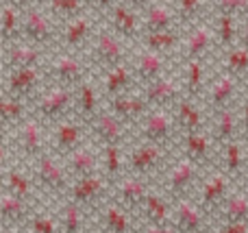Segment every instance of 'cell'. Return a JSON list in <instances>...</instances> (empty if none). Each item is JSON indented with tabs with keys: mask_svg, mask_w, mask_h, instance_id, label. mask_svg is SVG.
Instances as JSON below:
<instances>
[{
	"mask_svg": "<svg viewBox=\"0 0 248 233\" xmlns=\"http://www.w3.org/2000/svg\"><path fill=\"white\" fill-rule=\"evenodd\" d=\"M207 172H209V170H202V168H198L196 164H192V161L179 157V159H174V164L166 170V174L159 179V181H161V194L166 196L172 205L181 203V201H194L198 187L205 181Z\"/></svg>",
	"mask_w": 248,
	"mask_h": 233,
	"instance_id": "obj_1",
	"label": "cell"
},
{
	"mask_svg": "<svg viewBox=\"0 0 248 233\" xmlns=\"http://www.w3.org/2000/svg\"><path fill=\"white\" fill-rule=\"evenodd\" d=\"M133 52L126 48V42H122L111 29H98L96 37L92 39L85 57L92 72L100 74V78L107 72L116 70L118 65H124L131 61Z\"/></svg>",
	"mask_w": 248,
	"mask_h": 233,
	"instance_id": "obj_2",
	"label": "cell"
},
{
	"mask_svg": "<svg viewBox=\"0 0 248 233\" xmlns=\"http://www.w3.org/2000/svg\"><path fill=\"white\" fill-rule=\"evenodd\" d=\"M172 164H174V151L135 142L126 155V177H135L141 181H153L155 177L161 179Z\"/></svg>",
	"mask_w": 248,
	"mask_h": 233,
	"instance_id": "obj_3",
	"label": "cell"
},
{
	"mask_svg": "<svg viewBox=\"0 0 248 233\" xmlns=\"http://www.w3.org/2000/svg\"><path fill=\"white\" fill-rule=\"evenodd\" d=\"M92 72L85 55H74V52H61L55 50V55L48 57L44 65V77H46V87H65V90H77L83 85L87 74Z\"/></svg>",
	"mask_w": 248,
	"mask_h": 233,
	"instance_id": "obj_4",
	"label": "cell"
},
{
	"mask_svg": "<svg viewBox=\"0 0 248 233\" xmlns=\"http://www.w3.org/2000/svg\"><path fill=\"white\" fill-rule=\"evenodd\" d=\"M31 172H33V181L37 192H42L48 199L61 201V203L68 199L70 187H72V179H70L63 161L57 159L50 151L35 161Z\"/></svg>",
	"mask_w": 248,
	"mask_h": 233,
	"instance_id": "obj_5",
	"label": "cell"
},
{
	"mask_svg": "<svg viewBox=\"0 0 248 233\" xmlns=\"http://www.w3.org/2000/svg\"><path fill=\"white\" fill-rule=\"evenodd\" d=\"M59 26L52 22L42 2H22V42L50 50L57 44Z\"/></svg>",
	"mask_w": 248,
	"mask_h": 233,
	"instance_id": "obj_6",
	"label": "cell"
},
{
	"mask_svg": "<svg viewBox=\"0 0 248 233\" xmlns=\"http://www.w3.org/2000/svg\"><path fill=\"white\" fill-rule=\"evenodd\" d=\"M100 13H107L105 24L126 44H140L141 39V11L140 2H98Z\"/></svg>",
	"mask_w": 248,
	"mask_h": 233,
	"instance_id": "obj_7",
	"label": "cell"
},
{
	"mask_svg": "<svg viewBox=\"0 0 248 233\" xmlns=\"http://www.w3.org/2000/svg\"><path fill=\"white\" fill-rule=\"evenodd\" d=\"M98 26H103L100 9H94V11L87 13V16L77 17V20L59 26L57 50L74 52V55H85L90 44H92V39H94L96 33H98Z\"/></svg>",
	"mask_w": 248,
	"mask_h": 233,
	"instance_id": "obj_8",
	"label": "cell"
},
{
	"mask_svg": "<svg viewBox=\"0 0 248 233\" xmlns=\"http://www.w3.org/2000/svg\"><path fill=\"white\" fill-rule=\"evenodd\" d=\"M2 144H7L9 148H13L16 159H17V155H20V159L24 161V164H31V166H33L42 155L48 153L44 124L33 116H31L20 129L13 131V133L2 135Z\"/></svg>",
	"mask_w": 248,
	"mask_h": 233,
	"instance_id": "obj_9",
	"label": "cell"
},
{
	"mask_svg": "<svg viewBox=\"0 0 248 233\" xmlns=\"http://www.w3.org/2000/svg\"><path fill=\"white\" fill-rule=\"evenodd\" d=\"M33 118L44 126H57L59 122L72 118L74 113V90L65 87H46L33 103Z\"/></svg>",
	"mask_w": 248,
	"mask_h": 233,
	"instance_id": "obj_10",
	"label": "cell"
},
{
	"mask_svg": "<svg viewBox=\"0 0 248 233\" xmlns=\"http://www.w3.org/2000/svg\"><path fill=\"white\" fill-rule=\"evenodd\" d=\"M233 192H235V183H233L227 174L220 172V170H214L211 174L207 172L205 181H202V186L198 187V192H196L194 203L198 205V209H201L209 220H216L220 209L227 205V201L231 199Z\"/></svg>",
	"mask_w": 248,
	"mask_h": 233,
	"instance_id": "obj_11",
	"label": "cell"
},
{
	"mask_svg": "<svg viewBox=\"0 0 248 233\" xmlns=\"http://www.w3.org/2000/svg\"><path fill=\"white\" fill-rule=\"evenodd\" d=\"M137 140L168 148V151L179 148L181 133L174 120V111H150L137 129Z\"/></svg>",
	"mask_w": 248,
	"mask_h": 233,
	"instance_id": "obj_12",
	"label": "cell"
},
{
	"mask_svg": "<svg viewBox=\"0 0 248 233\" xmlns=\"http://www.w3.org/2000/svg\"><path fill=\"white\" fill-rule=\"evenodd\" d=\"M244 90L246 83L218 72L211 78L209 90H207L205 100H202V107L209 111L211 118L227 111V109H237L240 103L244 100Z\"/></svg>",
	"mask_w": 248,
	"mask_h": 233,
	"instance_id": "obj_13",
	"label": "cell"
},
{
	"mask_svg": "<svg viewBox=\"0 0 248 233\" xmlns=\"http://www.w3.org/2000/svg\"><path fill=\"white\" fill-rule=\"evenodd\" d=\"M4 78V92L2 94L11 96V98L24 100V103L33 105L37 96L46 90V77H44V68H26L16 70V72L2 74Z\"/></svg>",
	"mask_w": 248,
	"mask_h": 233,
	"instance_id": "obj_14",
	"label": "cell"
},
{
	"mask_svg": "<svg viewBox=\"0 0 248 233\" xmlns=\"http://www.w3.org/2000/svg\"><path fill=\"white\" fill-rule=\"evenodd\" d=\"M216 55V33L214 22H201L192 29L183 31V44L179 50V59L183 61H207Z\"/></svg>",
	"mask_w": 248,
	"mask_h": 233,
	"instance_id": "obj_15",
	"label": "cell"
},
{
	"mask_svg": "<svg viewBox=\"0 0 248 233\" xmlns=\"http://www.w3.org/2000/svg\"><path fill=\"white\" fill-rule=\"evenodd\" d=\"M109 199H111V186L105 181L103 174H96V177L74 181L65 201L78 205V207H83L85 212H90L94 216Z\"/></svg>",
	"mask_w": 248,
	"mask_h": 233,
	"instance_id": "obj_16",
	"label": "cell"
},
{
	"mask_svg": "<svg viewBox=\"0 0 248 233\" xmlns=\"http://www.w3.org/2000/svg\"><path fill=\"white\" fill-rule=\"evenodd\" d=\"M144 96L146 105L150 111H174V107L185 98L183 85H181V74H168V77L159 78L157 83L144 87L140 92Z\"/></svg>",
	"mask_w": 248,
	"mask_h": 233,
	"instance_id": "obj_17",
	"label": "cell"
},
{
	"mask_svg": "<svg viewBox=\"0 0 248 233\" xmlns=\"http://www.w3.org/2000/svg\"><path fill=\"white\" fill-rule=\"evenodd\" d=\"M87 131H90L92 138H94V144L100 148H109V146L124 148L133 135V131L128 129L126 124H122L107 107L96 116V120L87 126Z\"/></svg>",
	"mask_w": 248,
	"mask_h": 233,
	"instance_id": "obj_18",
	"label": "cell"
},
{
	"mask_svg": "<svg viewBox=\"0 0 248 233\" xmlns=\"http://www.w3.org/2000/svg\"><path fill=\"white\" fill-rule=\"evenodd\" d=\"M218 146L214 144L211 135L207 131L201 133H192V135H183L179 140V157L196 164L202 170H216L218 164Z\"/></svg>",
	"mask_w": 248,
	"mask_h": 233,
	"instance_id": "obj_19",
	"label": "cell"
},
{
	"mask_svg": "<svg viewBox=\"0 0 248 233\" xmlns=\"http://www.w3.org/2000/svg\"><path fill=\"white\" fill-rule=\"evenodd\" d=\"M131 68L140 90H144V87L157 83L159 78L168 77V57L146 50V48H135L131 55Z\"/></svg>",
	"mask_w": 248,
	"mask_h": 233,
	"instance_id": "obj_20",
	"label": "cell"
},
{
	"mask_svg": "<svg viewBox=\"0 0 248 233\" xmlns=\"http://www.w3.org/2000/svg\"><path fill=\"white\" fill-rule=\"evenodd\" d=\"M50 55H52L50 50L31 46L26 42H17L13 46L2 48V74L26 68H44Z\"/></svg>",
	"mask_w": 248,
	"mask_h": 233,
	"instance_id": "obj_21",
	"label": "cell"
},
{
	"mask_svg": "<svg viewBox=\"0 0 248 233\" xmlns=\"http://www.w3.org/2000/svg\"><path fill=\"white\" fill-rule=\"evenodd\" d=\"M150 192L153 190H150L148 181H141V179H135V177H126V179H122L118 186L111 187V201L120 209H124L126 214H131V216L135 218L137 214H141L144 203Z\"/></svg>",
	"mask_w": 248,
	"mask_h": 233,
	"instance_id": "obj_22",
	"label": "cell"
},
{
	"mask_svg": "<svg viewBox=\"0 0 248 233\" xmlns=\"http://www.w3.org/2000/svg\"><path fill=\"white\" fill-rule=\"evenodd\" d=\"M140 11H141V35L181 31L172 2H161V0L140 2Z\"/></svg>",
	"mask_w": 248,
	"mask_h": 233,
	"instance_id": "obj_23",
	"label": "cell"
},
{
	"mask_svg": "<svg viewBox=\"0 0 248 233\" xmlns=\"http://www.w3.org/2000/svg\"><path fill=\"white\" fill-rule=\"evenodd\" d=\"M87 126H83L78 120L74 118H68V120L59 122L57 126H52L50 131V153L57 157V159L63 161L65 157H70L77 148H81L85 144L83 140V131Z\"/></svg>",
	"mask_w": 248,
	"mask_h": 233,
	"instance_id": "obj_24",
	"label": "cell"
},
{
	"mask_svg": "<svg viewBox=\"0 0 248 233\" xmlns=\"http://www.w3.org/2000/svg\"><path fill=\"white\" fill-rule=\"evenodd\" d=\"M105 107H107L109 111L122 122V124H126L133 133L140 129V124L150 113V107L146 105L144 96L135 94V92H133V94H124V96H118V98L107 100Z\"/></svg>",
	"mask_w": 248,
	"mask_h": 233,
	"instance_id": "obj_25",
	"label": "cell"
},
{
	"mask_svg": "<svg viewBox=\"0 0 248 233\" xmlns=\"http://www.w3.org/2000/svg\"><path fill=\"white\" fill-rule=\"evenodd\" d=\"M63 166H65V170H68L72 183L81 181V179L96 177V174H100V146L85 142L70 157H65Z\"/></svg>",
	"mask_w": 248,
	"mask_h": 233,
	"instance_id": "obj_26",
	"label": "cell"
},
{
	"mask_svg": "<svg viewBox=\"0 0 248 233\" xmlns=\"http://www.w3.org/2000/svg\"><path fill=\"white\" fill-rule=\"evenodd\" d=\"M209 65L207 61H185L181 70V85H183V96L192 103L202 105L205 94L209 90Z\"/></svg>",
	"mask_w": 248,
	"mask_h": 233,
	"instance_id": "obj_27",
	"label": "cell"
},
{
	"mask_svg": "<svg viewBox=\"0 0 248 233\" xmlns=\"http://www.w3.org/2000/svg\"><path fill=\"white\" fill-rule=\"evenodd\" d=\"M92 227L98 233H135L133 229V216L120 209L111 199L92 216Z\"/></svg>",
	"mask_w": 248,
	"mask_h": 233,
	"instance_id": "obj_28",
	"label": "cell"
},
{
	"mask_svg": "<svg viewBox=\"0 0 248 233\" xmlns=\"http://www.w3.org/2000/svg\"><path fill=\"white\" fill-rule=\"evenodd\" d=\"M214 144L218 151H222L229 144L242 142V124H240V113L237 109H227V111L218 113L211 118V131H209Z\"/></svg>",
	"mask_w": 248,
	"mask_h": 233,
	"instance_id": "obj_29",
	"label": "cell"
},
{
	"mask_svg": "<svg viewBox=\"0 0 248 233\" xmlns=\"http://www.w3.org/2000/svg\"><path fill=\"white\" fill-rule=\"evenodd\" d=\"M98 96L103 94L96 90V85L92 81H85L83 85H78L74 90V113H72L74 120H78L83 126H90L96 120V116L105 109L100 107Z\"/></svg>",
	"mask_w": 248,
	"mask_h": 233,
	"instance_id": "obj_30",
	"label": "cell"
},
{
	"mask_svg": "<svg viewBox=\"0 0 248 233\" xmlns=\"http://www.w3.org/2000/svg\"><path fill=\"white\" fill-rule=\"evenodd\" d=\"M35 212H37V207L33 203H24V201L2 192V199H0V222H2V229L24 231V227L29 225L31 216Z\"/></svg>",
	"mask_w": 248,
	"mask_h": 233,
	"instance_id": "obj_31",
	"label": "cell"
},
{
	"mask_svg": "<svg viewBox=\"0 0 248 233\" xmlns=\"http://www.w3.org/2000/svg\"><path fill=\"white\" fill-rule=\"evenodd\" d=\"M207 222H209V218L198 209L194 201L174 203L172 227L176 233H207Z\"/></svg>",
	"mask_w": 248,
	"mask_h": 233,
	"instance_id": "obj_32",
	"label": "cell"
},
{
	"mask_svg": "<svg viewBox=\"0 0 248 233\" xmlns=\"http://www.w3.org/2000/svg\"><path fill=\"white\" fill-rule=\"evenodd\" d=\"M2 192L9 196L24 201V203H33L37 187H35L33 174H26L24 170L17 166V161L13 166H4V179H2ZM35 205V203H33Z\"/></svg>",
	"mask_w": 248,
	"mask_h": 233,
	"instance_id": "obj_33",
	"label": "cell"
},
{
	"mask_svg": "<svg viewBox=\"0 0 248 233\" xmlns=\"http://www.w3.org/2000/svg\"><path fill=\"white\" fill-rule=\"evenodd\" d=\"M172 9H174L181 31H187L201 22H207V17L214 16V2H207V0H174Z\"/></svg>",
	"mask_w": 248,
	"mask_h": 233,
	"instance_id": "obj_34",
	"label": "cell"
},
{
	"mask_svg": "<svg viewBox=\"0 0 248 233\" xmlns=\"http://www.w3.org/2000/svg\"><path fill=\"white\" fill-rule=\"evenodd\" d=\"M216 170H220L222 174H227L233 183H240L242 179H246L248 174V159L246 153L242 151V144H229L222 151L218 153V164H216Z\"/></svg>",
	"mask_w": 248,
	"mask_h": 233,
	"instance_id": "obj_35",
	"label": "cell"
},
{
	"mask_svg": "<svg viewBox=\"0 0 248 233\" xmlns=\"http://www.w3.org/2000/svg\"><path fill=\"white\" fill-rule=\"evenodd\" d=\"M137 87V81H135V74H133V68H131V61L124 65H118L116 70L107 72L103 77V90L100 94L105 96V103L111 98H118V96H124V94H133V90Z\"/></svg>",
	"mask_w": 248,
	"mask_h": 233,
	"instance_id": "obj_36",
	"label": "cell"
},
{
	"mask_svg": "<svg viewBox=\"0 0 248 233\" xmlns=\"http://www.w3.org/2000/svg\"><path fill=\"white\" fill-rule=\"evenodd\" d=\"M42 4L57 26H63L68 22L77 20V17L87 16L96 7L94 2H87V0H48Z\"/></svg>",
	"mask_w": 248,
	"mask_h": 233,
	"instance_id": "obj_37",
	"label": "cell"
},
{
	"mask_svg": "<svg viewBox=\"0 0 248 233\" xmlns=\"http://www.w3.org/2000/svg\"><path fill=\"white\" fill-rule=\"evenodd\" d=\"M0 42L2 48L22 42V2L0 4Z\"/></svg>",
	"mask_w": 248,
	"mask_h": 233,
	"instance_id": "obj_38",
	"label": "cell"
},
{
	"mask_svg": "<svg viewBox=\"0 0 248 233\" xmlns=\"http://www.w3.org/2000/svg\"><path fill=\"white\" fill-rule=\"evenodd\" d=\"M172 214H174V205L161 192H150L140 216L148 227H166L172 225Z\"/></svg>",
	"mask_w": 248,
	"mask_h": 233,
	"instance_id": "obj_39",
	"label": "cell"
},
{
	"mask_svg": "<svg viewBox=\"0 0 248 233\" xmlns=\"http://www.w3.org/2000/svg\"><path fill=\"white\" fill-rule=\"evenodd\" d=\"M202 113H205L202 111V105L192 103V100H187V98H183L176 105L174 120H176V126H179L181 138L205 131V116H202Z\"/></svg>",
	"mask_w": 248,
	"mask_h": 233,
	"instance_id": "obj_40",
	"label": "cell"
},
{
	"mask_svg": "<svg viewBox=\"0 0 248 233\" xmlns=\"http://www.w3.org/2000/svg\"><path fill=\"white\" fill-rule=\"evenodd\" d=\"M29 109H33L31 103L24 100L11 98V96L2 94L0 98V120H2V135L13 133L16 129H20L26 120H29Z\"/></svg>",
	"mask_w": 248,
	"mask_h": 233,
	"instance_id": "obj_41",
	"label": "cell"
},
{
	"mask_svg": "<svg viewBox=\"0 0 248 233\" xmlns=\"http://www.w3.org/2000/svg\"><path fill=\"white\" fill-rule=\"evenodd\" d=\"M57 220H59V233H90V222H94L90 212L70 201L61 203Z\"/></svg>",
	"mask_w": 248,
	"mask_h": 233,
	"instance_id": "obj_42",
	"label": "cell"
},
{
	"mask_svg": "<svg viewBox=\"0 0 248 233\" xmlns=\"http://www.w3.org/2000/svg\"><path fill=\"white\" fill-rule=\"evenodd\" d=\"M214 33H216V55H224L237 46L240 37V20L224 13H214Z\"/></svg>",
	"mask_w": 248,
	"mask_h": 233,
	"instance_id": "obj_43",
	"label": "cell"
},
{
	"mask_svg": "<svg viewBox=\"0 0 248 233\" xmlns=\"http://www.w3.org/2000/svg\"><path fill=\"white\" fill-rule=\"evenodd\" d=\"M100 174L109 186H118L122 179H126V155L124 148H100Z\"/></svg>",
	"mask_w": 248,
	"mask_h": 233,
	"instance_id": "obj_44",
	"label": "cell"
},
{
	"mask_svg": "<svg viewBox=\"0 0 248 233\" xmlns=\"http://www.w3.org/2000/svg\"><path fill=\"white\" fill-rule=\"evenodd\" d=\"M181 44H183V31L148 33V35H141V39H140V48H146V50L159 52V55H166V57H170L172 52L179 55Z\"/></svg>",
	"mask_w": 248,
	"mask_h": 233,
	"instance_id": "obj_45",
	"label": "cell"
},
{
	"mask_svg": "<svg viewBox=\"0 0 248 233\" xmlns=\"http://www.w3.org/2000/svg\"><path fill=\"white\" fill-rule=\"evenodd\" d=\"M216 222L218 225H248V194L244 190L233 192L227 205L220 209Z\"/></svg>",
	"mask_w": 248,
	"mask_h": 233,
	"instance_id": "obj_46",
	"label": "cell"
},
{
	"mask_svg": "<svg viewBox=\"0 0 248 233\" xmlns=\"http://www.w3.org/2000/svg\"><path fill=\"white\" fill-rule=\"evenodd\" d=\"M218 72L227 74L231 78H237L242 83H248V50H244L242 46H235L229 52L220 55Z\"/></svg>",
	"mask_w": 248,
	"mask_h": 233,
	"instance_id": "obj_47",
	"label": "cell"
},
{
	"mask_svg": "<svg viewBox=\"0 0 248 233\" xmlns=\"http://www.w3.org/2000/svg\"><path fill=\"white\" fill-rule=\"evenodd\" d=\"M24 233H59V220H57V216H50V214L37 209L31 216L29 225L24 227Z\"/></svg>",
	"mask_w": 248,
	"mask_h": 233,
	"instance_id": "obj_48",
	"label": "cell"
},
{
	"mask_svg": "<svg viewBox=\"0 0 248 233\" xmlns=\"http://www.w3.org/2000/svg\"><path fill=\"white\" fill-rule=\"evenodd\" d=\"M237 113H240V124H242V140L248 142V96H244V100L240 103Z\"/></svg>",
	"mask_w": 248,
	"mask_h": 233,
	"instance_id": "obj_49",
	"label": "cell"
},
{
	"mask_svg": "<svg viewBox=\"0 0 248 233\" xmlns=\"http://www.w3.org/2000/svg\"><path fill=\"white\" fill-rule=\"evenodd\" d=\"M237 46H242L244 50H248V17L240 20V37H237Z\"/></svg>",
	"mask_w": 248,
	"mask_h": 233,
	"instance_id": "obj_50",
	"label": "cell"
},
{
	"mask_svg": "<svg viewBox=\"0 0 248 233\" xmlns=\"http://www.w3.org/2000/svg\"><path fill=\"white\" fill-rule=\"evenodd\" d=\"M216 233H248V225H218Z\"/></svg>",
	"mask_w": 248,
	"mask_h": 233,
	"instance_id": "obj_51",
	"label": "cell"
},
{
	"mask_svg": "<svg viewBox=\"0 0 248 233\" xmlns=\"http://www.w3.org/2000/svg\"><path fill=\"white\" fill-rule=\"evenodd\" d=\"M141 233H176V231H174V227L172 225H166V227H148V225H144Z\"/></svg>",
	"mask_w": 248,
	"mask_h": 233,
	"instance_id": "obj_52",
	"label": "cell"
},
{
	"mask_svg": "<svg viewBox=\"0 0 248 233\" xmlns=\"http://www.w3.org/2000/svg\"><path fill=\"white\" fill-rule=\"evenodd\" d=\"M2 233H24V231H17V229H2Z\"/></svg>",
	"mask_w": 248,
	"mask_h": 233,
	"instance_id": "obj_53",
	"label": "cell"
},
{
	"mask_svg": "<svg viewBox=\"0 0 248 233\" xmlns=\"http://www.w3.org/2000/svg\"><path fill=\"white\" fill-rule=\"evenodd\" d=\"M244 192H246V194H248V174H246V190H244Z\"/></svg>",
	"mask_w": 248,
	"mask_h": 233,
	"instance_id": "obj_54",
	"label": "cell"
},
{
	"mask_svg": "<svg viewBox=\"0 0 248 233\" xmlns=\"http://www.w3.org/2000/svg\"><path fill=\"white\" fill-rule=\"evenodd\" d=\"M246 92H248V83H246Z\"/></svg>",
	"mask_w": 248,
	"mask_h": 233,
	"instance_id": "obj_55",
	"label": "cell"
},
{
	"mask_svg": "<svg viewBox=\"0 0 248 233\" xmlns=\"http://www.w3.org/2000/svg\"><path fill=\"white\" fill-rule=\"evenodd\" d=\"M246 159H248V153H246Z\"/></svg>",
	"mask_w": 248,
	"mask_h": 233,
	"instance_id": "obj_56",
	"label": "cell"
},
{
	"mask_svg": "<svg viewBox=\"0 0 248 233\" xmlns=\"http://www.w3.org/2000/svg\"><path fill=\"white\" fill-rule=\"evenodd\" d=\"M92 233H98V231H92Z\"/></svg>",
	"mask_w": 248,
	"mask_h": 233,
	"instance_id": "obj_57",
	"label": "cell"
}]
</instances>
